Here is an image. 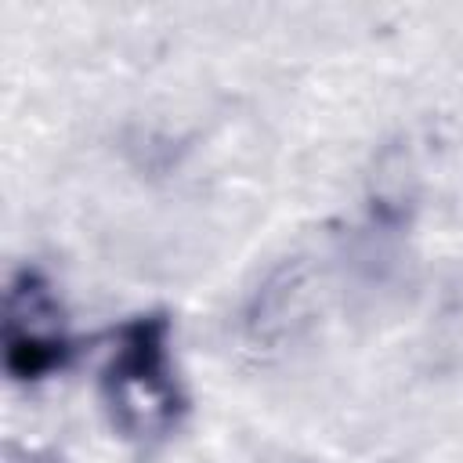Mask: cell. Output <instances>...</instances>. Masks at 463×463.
Returning a JSON list of instances; mask_svg holds the SVG:
<instances>
[{"label":"cell","instance_id":"1","mask_svg":"<svg viewBox=\"0 0 463 463\" xmlns=\"http://www.w3.org/2000/svg\"><path fill=\"white\" fill-rule=\"evenodd\" d=\"M105 394L112 420L130 438L163 434L177 416V383L170 376V358L159 322L130 326L123 344L112 351L105 373Z\"/></svg>","mask_w":463,"mask_h":463},{"label":"cell","instance_id":"2","mask_svg":"<svg viewBox=\"0 0 463 463\" xmlns=\"http://www.w3.org/2000/svg\"><path fill=\"white\" fill-rule=\"evenodd\" d=\"M61 322L47 289L36 286L29 275L22 282H11L4 322L7 369L14 376H43L61 362Z\"/></svg>","mask_w":463,"mask_h":463}]
</instances>
